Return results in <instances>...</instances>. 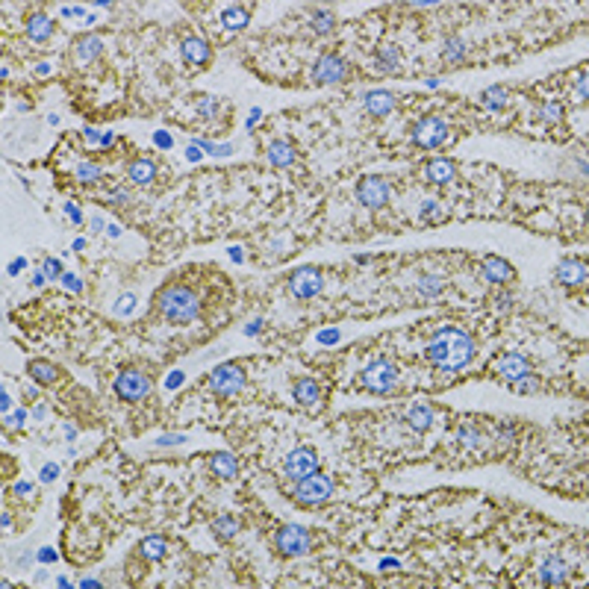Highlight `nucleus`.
Here are the masks:
<instances>
[{
	"mask_svg": "<svg viewBox=\"0 0 589 589\" xmlns=\"http://www.w3.org/2000/svg\"><path fill=\"white\" fill-rule=\"evenodd\" d=\"M454 177H457V166H454V159L436 157V159H430L428 166H424V180L433 183V186H445V183H451Z\"/></svg>",
	"mask_w": 589,
	"mask_h": 589,
	"instance_id": "obj_15",
	"label": "nucleus"
},
{
	"mask_svg": "<svg viewBox=\"0 0 589 589\" xmlns=\"http://www.w3.org/2000/svg\"><path fill=\"white\" fill-rule=\"evenodd\" d=\"M359 383L375 395H386V392L395 389L398 383V368L389 363V359H377V363L366 366V372L359 375Z\"/></svg>",
	"mask_w": 589,
	"mask_h": 589,
	"instance_id": "obj_3",
	"label": "nucleus"
},
{
	"mask_svg": "<svg viewBox=\"0 0 589 589\" xmlns=\"http://www.w3.org/2000/svg\"><path fill=\"white\" fill-rule=\"evenodd\" d=\"M0 403H3V412H9V403H12V401H9V392H3V395H0Z\"/></svg>",
	"mask_w": 589,
	"mask_h": 589,
	"instance_id": "obj_54",
	"label": "nucleus"
},
{
	"mask_svg": "<svg viewBox=\"0 0 589 589\" xmlns=\"http://www.w3.org/2000/svg\"><path fill=\"white\" fill-rule=\"evenodd\" d=\"M312 77H315V83H321V86L342 83L348 77V62L342 57H336V53H327V57H321L319 62H315Z\"/></svg>",
	"mask_w": 589,
	"mask_h": 589,
	"instance_id": "obj_12",
	"label": "nucleus"
},
{
	"mask_svg": "<svg viewBox=\"0 0 589 589\" xmlns=\"http://www.w3.org/2000/svg\"><path fill=\"white\" fill-rule=\"evenodd\" d=\"M483 106L486 109H492V112H498V109H504L510 103V92L504 89V86H489V89L483 92Z\"/></svg>",
	"mask_w": 589,
	"mask_h": 589,
	"instance_id": "obj_32",
	"label": "nucleus"
},
{
	"mask_svg": "<svg viewBox=\"0 0 589 589\" xmlns=\"http://www.w3.org/2000/svg\"><path fill=\"white\" fill-rule=\"evenodd\" d=\"M24 416H27L24 410H18L15 416H9V412H6V428H9V430H18V428H21V421H24Z\"/></svg>",
	"mask_w": 589,
	"mask_h": 589,
	"instance_id": "obj_43",
	"label": "nucleus"
},
{
	"mask_svg": "<svg viewBox=\"0 0 589 589\" xmlns=\"http://www.w3.org/2000/svg\"><path fill=\"white\" fill-rule=\"evenodd\" d=\"M150 389H154L150 386V377L145 372H139V368H127V372H121L115 377V395L121 401L136 403V401L145 398Z\"/></svg>",
	"mask_w": 589,
	"mask_h": 589,
	"instance_id": "obj_6",
	"label": "nucleus"
},
{
	"mask_svg": "<svg viewBox=\"0 0 589 589\" xmlns=\"http://www.w3.org/2000/svg\"><path fill=\"white\" fill-rule=\"evenodd\" d=\"M198 112H201L203 118H215L218 112H221V101H218V97H212V94H203L201 103H198Z\"/></svg>",
	"mask_w": 589,
	"mask_h": 589,
	"instance_id": "obj_38",
	"label": "nucleus"
},
{
	"mask_svg": "<svg viewBox=\"0 0 589 589\" xmlns=\"http://www.w3.org/2000/svg\"><path fill=\"white\" fill-rule=\"evenodd\" d=\"M419 289H421V294H439V289H442V283H439V277H421L419 280Z\"/></svg>",
	"mask_w": 589,
	"mask_h": 589,
	"instance_id": "obj_40",
	"label": "nucleus"
},
{
	"mask_svg": "<svg viewBox=\"0 0 589 589\" xmlns=\"http://www.w3.org/2000/svg\"><path fill=\"white\" fill-rule=\"evenodd\" d=\"M481 271H483V277L489 283H507L512 277V266L507 263V259H501V257H486Z\"/></svg>",
	"mask_w": 589,
	"mask_h": 589,
	"instance_id": "obj_19",
	"label": "nucleus"
},
{
	"mask_svg": "<svg viewBox=\"0 0 589 589\" xmlns=\"http://www.w3.org/2000/svg\"><path fill=\"white\" fill-rule=\"evenodd\" d=\"M457 436H460V442L472 445V448H475V445H481V433H477L475 428H460V433H457Z\"/></svg>",
	"mask_w": 589,
	"mask_h": 589,
	"instance_id": "obj_41",
	"label": "nucleus"
},
{
	"mask_svg": "<svg viewBox=\"0 0 589 589\" xmlns=\"http://www.w3.org/2000/svg\"><path fill=\"white\" fill-rule=\"evenodd\" d=\"M421 215H424V218L439 215V206H436V201H424V203H421Z\"/></svg>",
	"mask_w": 589,
	"mask_h": 589,
	"instance_id": "obj_46",
	"label": "nucleus"
},
{
	"mask_svg": "<svg viewBox=\"0 0 589 589\" xmlns=\"http://www.w3.org/2000/svg\"><path fill=\"white\" fill-rule=\"evenodd\" d=\"M180 53H183V59H186L189 65H206L212 59V48H210V41H206L203 36H186L183 39V45H180Z\"/></svg>",
	"mask_w": 589,
	"mask_h": 589,
	"instance_id": "obj_13",
	"label": "nucleus"
},
{
	"mask_svg": "<svg viewBox=\"0 0 589 589\" xmlns=\"http://www.w3.org/2000/svg\"><path fill=\"white\" fill-rule=\"evenodd\" d=\"M53 30H57V27H53V18L45 15V12L30 15V21H27V36L32 41H48L53 36Z\"/></svg>",
	"mask_w": 589,
	"mask_h": 589,
	"instance_id": "obj_22",
	"label": "nucleus"
},
{
	"mask_svg": "<svg viewBox=\"0 0 589 589\" xmlns=\"http://www.w3.org/2000/svg\"><path fill=\"white\" fill-rule=\"evenodd\" d=\"M39 557H41V560H45V563H50L53 557H57V554H53L50 548H45V551H41V554H39Z\"/></svg>",
	"mask_w": 589,
	"mask_h": 589,
	"instance_id": "obj_53",
	"label": "nucleus"
},
{
	"mask_svg": "<svg viewBox=\"0 0 589 589\" xmlns=\"http://www.w3.org/2000/svg\"><path fill=\"white\" fill-rule=\"evenodd\" d=\"M106 201L109 203H127L130 201V192L127 189H115L112 194H106Z\"/></svg>",
	"mask_w": 589,
	"mask_h": 589,
	"instance_id": "obj_44",
	"label": "nucleus"
},
{
	"mask_svg": "<svg viewBox=\"0 0 589 589\" xmlns=\"http://www.w3.org/2000/svg\"><path fill=\"white\" fill-rule=\"evenodd\" d=\"M101 53H103V41L97 36H83L77 45H74V57H77V62H94Z\"/></svg>",
	"mask_w": 589,
	"mask_h": 589,
	"instance_id": "obj_25",
	"label": "nucleus"
},
{
	"mask_svg": "<svg viewBox=\"0 0 589 589\" xmlns=\"http://www.w3.org/2000/svg\"><path fill=\"white\" fill-rule=\"evenodd\" d=\"M428 357L442 368V372H463L475 357V342H472V336L460 330V327H442V330L433 336V342L428 348Z\"/></svg>",
	"mask_w": 589,
	"mask_h": 589,
	"instance_id": "obj_1",
	"label": "nucleus"
},
{
	"mask_svg": "<svg viewBox=\"0 0 589 589\" xmlns=\"http://www.w3.org/2000/svg\"><path fill=\"white\" fill-rule=\"evenodd\" d=\"M248 21H250L248 6H227L224 12H221V24H224L227 30H245Z\"/></svg>",
	"mask_w": 589,
	"mask_h": 589,
	"instance_id": "obj_28",
	"label": "nucleus"
},
{
	"mask_svg": "<svg viewBox=\"0 0 589 589\" xmlns=\"http://www.w3.org/2000/svg\"><path fill=\"white\" fill-rule=\"evenodd\" d=\"M65 212H68V215H71V218H74V221H77V224H83V215L77 212V206H71V203H68V206H65Z\"/></svg>",
	"mask_w": 589,
	"mask_h": 589,
	"instance_id": "obj_50",
	"label": "nucleus"
},
{
	"mask_svg": "<svg viewBox=\"0 0 589 589\" xmlns=\"http://www.w3.org/2000/svg\"><path fill=\"white\" fill-rule=\"evenodd\" d=\"M139 551H141V557H148V560H162L168 551V542H166V537H145L139 545Z\"/></svg>",
	"mask_w": 589,
	"mask_h": 589,
	"instance_id": "obj_30",
	"label": "nucleus"
},
{
	"mask_svg": "<svg viewBox=\"0 0 589 589\" xmlns=\"http://www.w3.org/2000/svg\"><path fill=\"white\" fill-rule=\"evenodd\" d=\"M389 183L383 177H363L357 186V201L366 206V210H380V206L389 203Z\"/></svg>",
	"mask_w": 589,
	"mask_h": 589,
	"instance_id": "obj_9",
	"label": "nucleus"
},
{
	"mask_svg": "<svg viewBox=\"0 0 589 589\" xmlns=\"http://www.w3.org/2000/svg\"><path fill=\"white\" fill-rule=\"evenodd\" d=\"M268 162L274 168H286L294 162V148L289 145V141H271L268 145Z\"/></svg>",
	"mask_w": 589,
	"mask_h": 589,
	"instance_id": "obj_26",
	"label": "nucleus"
},
{
	"mask_svg": "<svg viewBox=\"0 0 589 589\" xmlns=\"http://www.w3.org/2000/svg\"><path fill=\"white\" fill-rule=\"evenodd\" d=\"M375 65L383 74H395L401 68V48L398 45H380L375 53Z\"/></svg>",
	"mask_w": 589,
	"mask_h": 589,
	"instance_id": "obj_21",
	"label": "nucleus"
},
{
	"mask_svg": "<svg viewBox=\"0 0 589 589\" xmlns=\"http://www.w3.org/2000/svg\"><path fill=\"white\" fill-rule=\"evenodd\" d=\"M366 109H368L372 115L383 118V115H389L392 109H395V94L386 92V89H375V92H368V94H366Z\"/></svg>",
	"mask_w": 589,
	"mask_h": 589,
	"instance_id": "obj_18",
	"label": "nucleus"
},
{
	"mask_svg": "<svg viewBox=\"0 0 589 589\" xmlns=\"http://www.w3.org/2000/svg\"><path fill=\"white\" fill-rule=\"evenodd\" d=\"M407 424L412 430H428L430 424H433V412H430V407H424V403H416V407H410L407 410Z\"/></svg>",
	"mask_w": 589,
	"mask_h": 589,
	"instance_id": "obj_29",
	"label": "nucleus"
},
{
	"mask_svg": "<svg viewBox=\"0 0 589 589\" xmlns=\"http://www.w3.org/2000/svg\"><path fill=\"white\" fill-rule=\"evenodd\" d=\"M157 310L162 312V319L171 321V324H189V321L198 319L201 301H198V294L186 286H168V289L159 292Z\"/></svg>",
	"mask_w": 589,
	"mask_h": 589,
	"instance_id": "obj_2",
	"label": "nucleus"
},
{
	"mask_svg": "<svg viewBox=\"0 0 589 589\" xmlns=\"http://www.w3.org/2000/svg\"><path fill=\"white\" fill-rule=\"evenodd\" d=\"M292 395H294L298 403H303V407H315L319 398H321V389H319V383H315L312 377H298L292 383Z\"/></svg>",
	"mask_w": 589,
	"mask_h": 589,
	"instance_id": "obj_17",
	"label": "nucleus"
},
{
	"mask_svg": "<svg viewBox=\"0 0 589 589\" xmlns=\"http://www.w3.org/2000/svg\"><path fill=\"white\" fill-rule=\"evenodd\" d=\"M330 495H333V481L327 475H321V472L303 477V481H298V486H294V501L303 504V507H315V504H321V501H327Z\"/></svg>",
	"mask_w": 589,
	"mask_h": 589,
	"instance_id": "obj_4",
	"label": "nucleus"
},
{
	"mask_svg": "<svg viewBox=\"0 0 589 589\" xmlns=\"http://www.w3.org/2000/svg\"><path fill=\"white\" fill-rule=\"evenodd\" d=\"M566 577H569V569H566V563L560 557H548L542 563V569H539V581L542 583L560 586V583H566Z\"/></svg>",
	"mask_w": 589,
	"mask_h": 589,
	"instance_id": "obj_24",
	"label": "nucleus"
},
{
	"mask_svg": "<svg viewBox=\"0 0 589 589\" xmlns=\"http://www.w3.org/2000/svg\"><path fill=\"white\" fill-rule=\"evenodd\" d=\"M77 177L83 183H97V180L103 177V171H101V166H94V162H80V166H77Z\"/></svg>",
	"mask_w": 589,
	"mask_h": 589,
	"instance_id": "obj_37",
	"label": "nucleus"
},
{
	"mask_svg": "<svg viewBox=\"0 0 589 589\" xmlns=\"http://www.w3.org/2000/svg\"><path fill=\"white\" fill-rule=\"evenodd\" d=\"M495 310H498V312H507V310H510V298H507V292H498V298H495Z\"/></svg>",
	"mask_w": 589,
	"mask_h": 589,
	"instance_id": "obj_47",
	"label": "nucleus"
},
{
	"mask_svg": "<svg viewBox=\"0 0 589 589\" xmlns=\"http://www.w3.org/2000/svg\"><path fill=\"white\" fill-rule=\"evenodd\" d=\"M586 94H589V89H586V74H581V83H577V97H581V101H586Z\"/></svg>",
	"mask_w": 589,
	"mask_h": 589,
	"instance_id": "obj_49",
	"label": "nucleus"
},
{
	"mask_svg": "<svg viewBox=\"0 0 589 589\" xmlns=\"http://www.w3.org/2000/svg\"><path fill=\"white\" fill-rule=\"evenodd\" d=\"M27 375L36 380V383L50 386V383H57L62 372H59V366H53V363H45V359H32V363L27 366Z\"/></svg>",
	"mask_w": 589,
	"mask_h": 589,
	"instance_id": "obj_20",
	"label": "nucleus"
},
{
	"mask_svg": "<svg viewBox=\"0 0 589 589\" xmlns=\"http://www.w3.org/2000/svg\"><path fill=\"white\" fill-rule=\"evenodd\" d=\"M210 530L215 533V539H221V542H227V539H233L236 533H239V521L233 519V516H218V519H212V525H210Z\"/></svg>",
	"mask_w": 589,
	"mask_h": 589,
	"instance_id": "obj_31",
	"label": "nucleus"
},
{
	"mask_svg": "<svg viewBox=\"0 0 589 589\" xmlns=\"http://www.w3.org/2000/svg\"><path fill=\"white\" fill-rule=\"evenodd\" d=\"M463 57H466V45H463V41L457 39V36H451V39L442 45V59H445V62H460Z\"/></svg>",
	"mask_w": 589,
	"mask_h": 589,
	"instance_id": "obj_36",
	"label": "nucleus"
},
{
	"mask_svg": "<svg viewBox=\"0 0 589 589\" xmlns=\"http://www.w3.org/2000/svg\"><path fill=\"white\" fill-rule=\"evenodd\" d=\"M210 389L215 392V395H236V392H242L245 389V368L236 366V363H227V366L212 368Z\"/></svg>",
	"mask_w": 589,
	"mask_h": 589,
	"instance_id": "obj_7",
	"label": "nucleus"
},
{
	"mask_svg": "<svg viewBox=\"0 0 589 589\" xmlns=\"http://www.w3.org/2000/svg\"><path fill=\"white\" fill-rule=\"evenodd\" d=\"M448 139V127H445L442 118L436 115H428V118H419L416 124H412V141H416L419 148H439L442 141Z\"/></svg>",
	"mask_w": 589,
	"mask_h": 589,
	"instance_id": "obj_8",
	"label": "nucleus"
},
{
	"mask_svg": "<svg viewBox=\"0 0 589 589\" xmlns=\"http://www.w3.org/2000/svg\"><path fill=\"white\" fill-rule=\"evenodd\" d=\"M57 475H59V468H57V466H45V472H41V481H45V483H50Z\"/></svg>",
	"mask_w": 589,
	"mask_h": 589,
	"instance_id": "obj_48",
	"label": "nucleus"
},
{
	"mask_svg": "<svg viewBox=\"0 0 589 589\" xmlns=\"http://www.w3.org/2000/svg\"><path fill=\"white\" fill-rule=\"evenodd\" d=\"M15 492H18V495H32V486H27V483H18V486H15Z\"/></svg>",
	"mask_w": 589,
	"mask_h": 589,
	"instance_id": "obj_51",
	"label": "nucleus"
},
{
	"mask_svg": "<svg viewBox=\"0 0 589 589\" xmlns=\"http://www.w3.org/2000/svg\"><path fill=\"white\" fill-rule=\"evenodd\" d=\"M557 280L563 286H583L586 283V263L583 259H563L557 266Z\"/></svg>",
	"mask_w": 589,
	"mask_h": 589,
	"instance_id": "obj_16",
	"label": "nucleus"
},
{
	"mask_svg": "<svg viewBox=\"0 0 589 589\" xmlns=\"http://www.w3.org/2000/svg\"><path fill=\"white\" fill-rule=\"evenodd\" d=\"M133 307H136V298H133V294H124V298H121V301H118V303H115V312H118V315H121V312H127V310H133Z\"/></svg>",
	"mask_w": 589,
	"mask_h": 589,
	"instance_id": "obj_42",
	"label": "nucleus"
},
{
	"mask_svg": "<svg viewBox=\"0 0 589 589\" xmlns=\"http://www.w3.org/2000/svg\"><path fill=\"white\" fill-rule=\"evenodd\" d=\"M210 468L215 477H224V481H230V477L239 475V463L233 460L230 454H212L210 457Z\"/></svg>",
	"mask_w": 589,
	"mask_h": 589,
	"instance_id": "obj_27",
	"label": "nucleus"
},
{
	"mask_svg": "<svg viewBox=\"0 0 589 589\" xmlns=\"http://www.w3.org/2000/svg\"><path fill=\"white\" fill-rule=\"evenodd\" d=\"M530 372V363H528V357H521V354H504L495 363V375L501 380H519L521 375H528Z\"/></svg>",
	"mask_w": 589,
	"mask_h": 589,
	"instance_id": "obj_14",
	"label": "nucleus"
},
{
	"mask_svg": "<svg viewBox=\"0 0 589 589\" xmlns=\"http://www.w3.org/2000/svg\"><path fill=\"white\" fill-rule=\"evenodd\" d=\"M62 283H65V286H68L71 292H83V280L74 277V274H62Z\"/></svg>",
	"mask_w": 589,
	"mask_h": 589,
	"instance_id": "obj_45",
	"label": "nucleus"
},
{
	"mask_svg": "<svg viewBox=\"0 0 589 589\" xmlns=\"http://www.w3.org/2000/svg\"><path fill=\"white\" fill-rule=\"evenodd\" d=\"M539 118L545 124H560L563 121V103L560 101H545L539 106Z\"/></svg>",
	"mask_w": 589,
	"mask_h": 589,
	"instance_id": "obj_35",
	"label": "nucleus"
},
{
	"mask_svg": "<svg viewBox=\"0 0 589 589\" xmlns=\"http://www.w3.org/2000/svg\"><path fill=\"white\" fill-rule=\"evenodd\" d=\"M512 389H516L519 395H537V392L542 389V380L533 377V375L528 372V375H521L519 380H512Z\"/></svg>",
	"mask_w": 589,
	"mask_h": 589,
	"instance_id": "obj_34",
	"label": "nucleus"
},
{
	"mask_svg": "<svg viewBox=\"0 0 589 589\" xmlns=\"http://www.w3.org/2000/svg\"><path fill=\"white\" fill-rule=\"evenodd\" d=\"M62 12H65V15H83V9H80V6H65Z\"/></svg>",
	"mask_w": 589,
	"mask_h": 589,
	"instance_id": "obj_52",
	"label": "nucleus"
},
{
	"mask_svg": "<svg viewBox=\"0 0 589 589\" xmlns=\"http://www.w3.org/2000/svg\"><path fill=\"white\" fill-rule=\"evenodd\" d=\"M283 468H286V475L292 477L294 483L303 481V477H310L319 472V454H315V448H294L289 457H286V463H283Z\"/></svg>",
	"mask_w": 589,
	"mask_h": 589,
	"instance_id": "obj_10",
	"label": "nucleus"
},
{
	"mask_svg": "<svg viewBox=\"0 0 589 589\" xmlns=\"http://www.w3.org/2000/svg\"><path fill=\"white\" fill-rule=\"evenodd\" d=\"M336 27V15L330 9H319V12H312V30L319 32V36H327Z\"/></svg>",
	"mask_w": 589,
	"mask_h": 589,
	"instance_id": "obj_33",
	"label": "nucleus"
},
{
	"mask_svg": "<svg viewBox=\"0 0 589 589\" xmlns=\"http://www.w3.org/2000/svg\"><path fill=\"white\" fill-rule=\"evenodd\" d=\"M41 271H45V277L57 280V277H62V263H59L57 257H48V259H45V266H41Z\"/></svg>",
	"mask_w": 589,
	"mask_h": 589,
	"instance_id": "obj_39",
	"label": "nucleus"
},
{
	"mask_svg": "<svg viewBox=\"0 0 589 589\" xmlns=\"http://www.w3.org/2000/svg\"><path fill=\"white\" fill-rule=\"evenodd\" d=\"M321 286H324V277H321V271L319 268H312V266H303V268H298L294 274L289 277V289H292V294L294 298H315V294L321 292Z\"/></svg>",
	"mask_w": 589,
	"mask_h": 589,
	"instance_id": "obj_11",
	"label": "nucleus"
},
{
	"mask_svg": "<svg viewBox=\"0 0 589 589\" xmlns=\"http://www.w3.org/2000/svg\"><path fill=\"white\" fill-rule=\"evenodd\" d=\"M127 177H130V183H136V186H148V183H154V177H157L154 159H136V162H130Z\"/></svg>",
	"mask_w": 589,
	"mask_h": 589,
	"instance_id": "obj_23",
	"label": "nucleus"
},
{
	"mask_svg": "<svg viewBox=\"0 0 589 589\" xmlns=\"http://www.w3.org/2000/svg\"><path fill=\"white\" fill-rule=\"evenodd\" d=\"M274 545H277V551L283 554V557H303V554L312 548V539H310L307 528H301V525H286V528L277 530Z\"/></svg>",
	"mask_w": 589,
	"mask_h": 589,
	"instance_id": "obj_5",
	"label": "nucleus"
}]
</instances>
